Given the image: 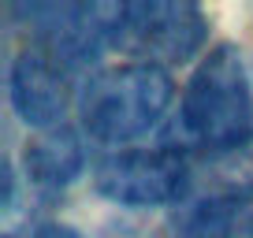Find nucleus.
I'll list each match as a JSON object with an SVG mask.
<instances>
[{
    "mask_svg": "<svg viewBox=\"0 0 253 238\" xmlns=\"http://www.w3.org/2000/svg\"><path fill=\"white\" fill-rule=\"evenodd\" d=\"M179 127L194 149L220 157L253 142V67L238 45H216L194 67L179 104Z\"/></svg>",
    "mask_w": 253,
    "mask_h": 238,
    "instance_id": "obj_1",
    "label": "nucleus"
},
{
    "mask_svg": "<svg viewBox=\"0 0 253 238\" xmlns=\"http://www.w3.org/2000/svg\"><path fill=\"white\" fill-rule=\"evenodd\" d=\"M175 101L171 71L153 64H116L79 86V127L89 142L126 149L157 127Z\"/></svg>",
    "mask_w": 253,
    "mask_h": 238,
    "instance_id": "obj_2",
    "label": "nucleus"
},
{
    "mask_svg": "<svg viewBox=\"0 0 253 238\" xmlns=\"http://www.w3.org/2000/svg\"><path fill=\"white\" fill-rule=\"evenodd\" d=\"M209 45V15L190 0H130L116 4L112 48L134 64H190Z\"/></svg>",
    "mask_w": 253,
    "mask_h": 238,
    "instance_id": "obj_3",
    "label": "nucleus"
},
{
    "mask_svg": "<svg viewBox=\"0 0 253 238\" xmlns=\"http://www.w3.org/2000/svg\"><path fill=\"white\" fill-rule=\"evenodd\" d=\"M190 160L175 145H138L116 149L93 167V186L101 198L123 208H164L186 194Z\"/></svg>",
    "mask_w": 253,
    "mask_h": 238,
    "instance_id": "obj_4",
    "label": "nucleus"
},
{
    "mask_svg": "<svg viewBox=\"0 0 253 238\" xmlns=\"http://www.w3.org/2000/svg\"><path fill=\"white\" fill-rule=\"evenodd\" d=\"M19 15H26L30 45L71 71L112 48L116 4H30L19 8Z\"/></svg>",
    "mask_w": 253,
    "mask_h": 238,
    "instance_id": "obj_5",
    "label": "nucleus"
},
{
    "mask_svg": "<svg viewBox=\"0 0 253 238\" xmlns=\"http://www.w3.org/2000/svg\"><path fill=\"white\" fill-rule=\"evenodd\" d=\"M8 89H11V108L34 130H52L63 127L67 112L79 104V89L71 82V67H63L48 52L26 45L11 60L8 71Z\"/></svg>",
    "mask_w": 253,
    "mask_h": 238,
    "instance_id": "obj_6",
    "label": "nucleus"
},
{
    "mask_svg": "<svg viewBox=\"0 0 253 238\" xmlns=\"http://www.w3.org/2000/svg\"><path fill=\"white\" fill-rule=\"evenodd\" d=\"M26 179L41 190H63L86 171V142L75 127H52L38 130L23 149Z\"/></svg>",
    "mask_w": 253,
    "mask_h": 238,
    "instance_id": "obj_7",
    "label": "nucleus"
},
{
    "mask_svg": "<svg viewBox=\"0 0 253 238\" xmlns=\"http://www.w3.org/2000/svg\"><path fill=\"white\" fill-rule=\"evenodd\" d=\"M194 238H253V198H212L190 216Z\"/></svg>",
    "mask_w": 253,
    "mask_h": 238,
    "instance_id": "obj_8",
    "label": "nucleus"
},
{
    "mask_svg": "<svg viewBox=\"0 0 253 238\" xmlns=\"http://www.w3.org/2000/svg\"><path fill=\"white\" fill-rule=\"evenodd\" d=\"M220 194L216 198H253V142L242 149L220 153V157H209Z\"/></svg>",
    "mask_w": 253,
    "mask_h": 238,
    "instance_id": "obj_9",
    "label": "nucleus"
},
{
    "mask_svg": "<svg viewBox=\"0 0 253 238\" xmlns=\"http://www.w3.org/2000/svg\"><path fill=\"white\" fill-rule=\"evenodd\" d=\"M30 238H82V235L71 231V227H63V223H45V227H38Z\"/></svg>",
    "mask_w": 253,
    "mask_h": 238,
    "instance_id": "obj_10",
    "label": "nucleus"
}]
</instances>
